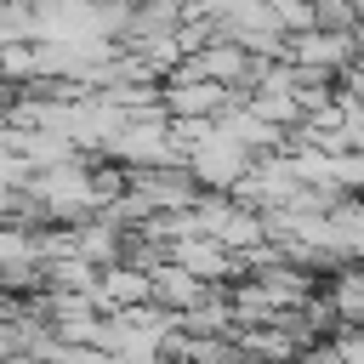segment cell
Returning a JSON list of instances; mask_svg holds the SVG:
<instances>
[{"mask_svg": "<svg viewBox=\"0 0 364 364\" xmlns=\"http://www.w3.org/2000/svg\"><path fill=\"white\" fill-rule=\"evenodd\" d=\"M148 296L165 301V307H193V301H199V284H193V273H182V267H154V273H148Z\"/></svg>", "mask_w": 364, "mask_h": 364, "instance_id": "cell-4", "label": "cell"}, {"mask_svg": "<svg viewBox=\"0 0 364 364\" xmlns=\"http://www.w3.org/2000/svg\"><path fill=\"white\" fill-rule=\"evenodd\" d=\"M114 6H125V0H114Z\"/></svg>", "mask_w": 364, "mask_h": 364, "instance_id": "cell-5", "label": "cell"}, {"mask_svg": "<svg viewBox=\"0 0 364 364\" xmlns=\"http://www.w3.org/2000/svg\"><path fill=\"white\" fill-rule=\"evenodd\" d=\"M284 51H290V63H296V68L324 74V68L353 63L358 40H353V34H336V28H301V34H284Z\"/></svg>", "mask_w": 364, "mask_h": 364, "instance_id": "cell-2", "label": "cell"}, {"mask_svg": "<svg viewBox=\"0 0 364 364\" xmlns=\"http://www.w3.org/2000/svg\"><path fill=\"white\" fill-rule=\"evenodd\" d=\"M165 108H171V114H188V119H216L222 108H233V97H228V85L188 80V85H171V91H165Z\"/></svg>", "mask_w": 364, "mask_h": 364, "instance_id": "cell-3", "label": "cell"}, {"mask_svg": "<svg viewBox=\"0 0 364 364\" xmlns=\"http://www.w3.org/2000/svg\"><path fill=\"white\" fill-rule=\"evenodd\" d=\"M245 171H250V154L216 125L188 148V176L205 182V188H233V182H245Z\"/></svg>", "mask_w": 364, "mask_h": 364, "instance_id": "cell-1", "label": "cell"}]
</instances>
